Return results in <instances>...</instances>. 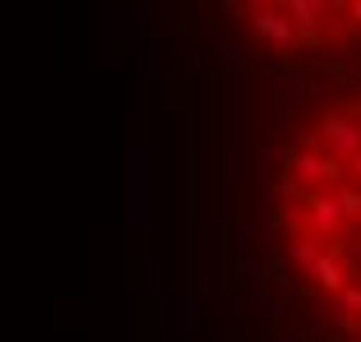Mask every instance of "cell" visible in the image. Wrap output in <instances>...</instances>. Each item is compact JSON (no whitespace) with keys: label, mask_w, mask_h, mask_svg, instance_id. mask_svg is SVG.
Listing matches in <instances>:
<instances>
[{"label":"cell","mask_w":361,"mask_h":342,"mask_svg":"<svg viewBox=\"0 0 361 342\" xmlns=\"http://www.w3.org/2000/svg\"><path fill=\"white\" fill-rule=\"evenodd\" d=\"M343 167H348V181H352V185H361V153H357L352 162H343Z\"/></svg>","instance_id":"obj_2"},{"label":"cell","mask_w":361,"mask_h":342,"mask_svg":"<svg viewBox=\"0 0 361 342\" xmlns=\"http://www.w3.org/2000/svg\"><path fill=\"white\" fill-rule=\"evenodd\" d=\"M315 134H319V148L329 153L334 162H352L361 153V120L352 116V107L324 111L319 125H315Z\"/></svg>","instance_id":"obj_1"},{"label":"cell","mask_w":361,"mask_h":342,"mask_svg":"<svg viewBox=\"0 0 361 342\" xmlns=\"http://www.w3.org/2000/svg\"><path fill=\"white\" fill-rule=\"evenodd\" d=\"M343 14H348V23H361V0H352V5H338Z\"/></svg>","instance_id":"obj_3"}]
</instances>
